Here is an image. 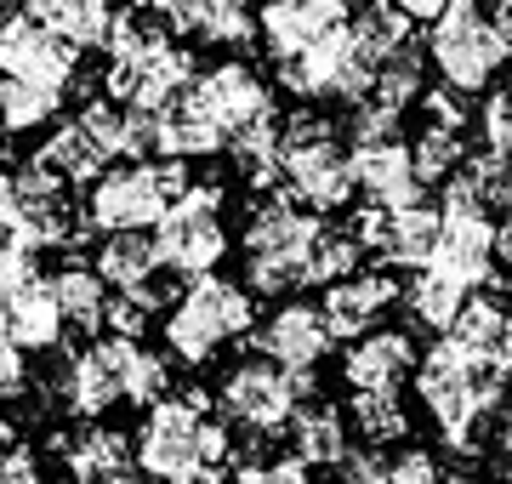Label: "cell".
<instances>
[{"label": "cell", "mask_w": 512, "mask_h": 484, "mask_svg": "<svg viewBox=\"0 0 512 484\" xmlns=\"http://www.w3.org/2000/svg\"><path fill=\"white\" fill-rule=\"evenodd\" d=\"M148 234H154L160 268L177 274V280L217 274L222 257L234 251V228H228V211H222V188H211V183H188L177 200L165 205V217Z\"/></svg>", "instance_id": "cell-11"}, {"label": "cell", "mask_w": 512, "mask_h": 484, "mask_svg": "<svg viewBox=\"0 0 512 484\" xmlns=\"http://www.w3.org/2000/svg\"><path fill=\"white\" fill-rule=\"evenodd\" d=\"M421 92H427V52H421L416 40L376 63V80H370V97H376V103H387V109L410 114Z\"/></svg>", "instance_id": "cell-36"}, {"label": "cell", "mask_w": 512, "mask_h": 484, "mask_svg": "<svg viewBox=\"0 0 512 484\" xmlns=\"http://www.w3.org/2000/svg\"><path fill=\"white\" fill-rule=\"evenodd\" d=\"M495 257H501V268H512V211L495 217Z\"/></svg>", "instance_id": "cell-44"}, {"label": "cell", "mask_w": 512, "mask_h": 484, "mask_svg": "<svg viewBox=\"0 0 512 484\" xmlns=\"http://www.w3.org/2000/svg\"><path fill=\"white\" fill-rule=\"evenodd\" d=\"M382 6L404 12L410 23H427V18H439V6H444V0H382Z\"/></svg>", "instance_id": "cell-43"}, {"label": "cell", "mask_w": 512, "mask_h": 484, "mask_svg": "<svg viewBox=\"0 0 512 484\" xmlns=\"http://www.w3.org/2000/svg\"><path fill=\"white\" fill-rule=\"evenodd\" d=\"M467 126H444V120H421L416 137H410V160H416L421 188H444L456 177V166L467 160Z\"/></svg>", "instance_id": "cell-34"}, {"label": "cell", "mask_w": 512, "mask_h": 484, "mask_svg": "<svg viewBox=\"0 0 512 484\" xmlns=\"http://www.w3.org/2000/svg\"><path fill=\"white\" fill-rule=\"evenodd\" d=\"M279 188L302 200L319 217H342L359 205L353 188V149L336 131V120L313 109H296L279 120Z\"/></svg>", "instance_id": "cell-8"}, {"label": "cell", "mask_w": 512, "mask_h": 484, "mask_svg": "<svg viewBox=\"0 0 512 484\" xmlns=\"http://www.w3.org/2000/svg\"><path fill=\"white\" fill-rule=\"evenodd\" d=\"M131 450L148 479H183V473H234L239 439L217 416L211 393L171 388L165 399L143 405V422L131 433Z\"/></svg>", "instance_id": "cell-3"}, {"label": "cell", "mask_w": 512, "mask_h": 484, "mask_svg": "<svg viewBox=\"0 0 512 484\" xmlns=\"http://www.w3.org/2000/svg\"><path fill=\"white\" fill-rule=\"evenodd\" d=\"M330 217L308 211L302 200H291L285 188L279 194H262L245 211V228H239V274L256 297H296V291H313V251H319V234H325Z\"/></svg>", "instance_id": "cell-4"}, {"label": "cell", "mask_w": 512, "mask_h": 484, "mask_svg": "<svg viewBox=\"0 0 512 484\" xmlns=\"http://www.w3.org/2000/svg\"><path fill=\"white\" fill-rule=\"evenodd\" d=\"M0 484H46V467H40V450L29 439L0 450Z\"/></svg>", "instance_id": "cell-41"}, {"label": "cell", "mask_w": 512, "mask_h": 484, "mask_svg": "<svg viewBox=\"0 0 512 484\" xmlns=\"http://www.w3.org/2000/svg\"><path fill=\"white\" fill-rule=\"evenodd\" d=\"M427 69L461 97H484L512 69V29L490 12V0H444L427 18Z\"/></svg>", "instance_id": "cell-7"}, {"label": "cell", "mask_w": 512, "mask_h": 484, "mask_svg": "<svg viewBox=\"0 0 512 484\" xmlns=\"http://www.w3.org/2000/svg\"><path fill=\"white\" fill-rule=\"evenodd\" d=\"M35 251H40V234L29 228L18 194H12V160H0V274L35 262Z\"/></svg>", "instance_id": "cell-37"}, {"label": "cell", "mask_w": 512, "mask_h": 484, "mask_svg": "<svg viewBox=\"0 0 512 484\" xmlns=\"http://www.w3.org/2000/svg\"><path fill=\"white\" fill-rule=\"evenodd\" d=\"M120 6H154V0H120Z\"/></svg>", "instance_id": "cell-47"}, {"label": "cell", "mask_w": 512, "mask_h": 484, "mask_svg": "<svg viewBox=\"0 0 512 484\" xmlns=\"http://www.w3.org/2000/svg\"><path fill=\"white\" fill-rule=\"evenodd\" d=\"M0 336L12 348H23L29 359L52 354L57 342L69 336L63 308H57V291H52V274H40L35 262L0 274Z\"/></svg>", "instance_id": "cell-16"}, {"label": "cell", "mask_w": 512, "mask_h": 484, "mask_svg": "<svg viewBox=\"0 0 512 484\" xmlns=\"http://www.w3.org/2000/svg\"><path fill=\"white\" fill-rule=\"evenodd\" d=\"M313 393V371H285V365H274V359H239L234 371L217 382V416L228 422L234 433H245V439H274V433L291 428L296 405Z\"/></svg>", "instance_id": "cell-10"}, {"label": "cell", "mask_w": 512, "mask_h": 484, "mask_svg": "<svg viewBox=\"0 0 512 484\" xmlns=\"http://www.w3.org/2000/svg\"><path fill=\"white\" fill-rule=\"evenodd\" d=\"M473 297L467 285L456 280V274H444L439 262H427V268H416L410 280H404V291H399V308H404V319L416 325V331H433L439 336L450 319H456V308Z\"/></svg>", "instance_id": "cell-32"}, {"label": "cell", "mask_w": 512, "mask_h": 484, "mask_svg": "<svg viewBox=\"0 0 512 484\" xmlns=\"http://www.w3.org/2000/svg\"><path fill=\"white\" fill-rule=\"evenodd\" d=\"M439 336L450 342V348H461V354H473V359H507L512 308H501V302H495V291H473Z\"/></svg>", "instance_id": "cell-30"}, {"label": "cell", "mask_w": 512, "mask_h": 484, "mask_svg": "<svg viewBox=\"0 0 512 484\" xmlns=\"http://www.w3.org/2000/svg\"><path fill=\"white\" fill-rule=\"evenodd\" d=\"M353 149V188H359V205H404L421 200L427 188L416 177V160H410V137L393 131V137H365V143H348Z\"/></svg>", "instance_id": "cell-22"}, {"label": "cell", "mask_w": 512, "mask_h": 484, "mask_svg": "<svg viewBox=\"0 0 512 484\" xmlns=\"http://www.w3.org/2000/svg\"><path fill=\"white\" fill-rule=\"evenodd\" d=\"M12 194H18L29 228L40 234V245H69L86 234L80 211H74V188L35 160H12Z\"/></svg>", "instance_id": "cell-23"}, {"label": "cell", "mask_w": 512, "mask_h": 484, "mask_svg": "<svg viewBox=\"0 0 512 484\" xmlns=\"http://www.w3.org/2000/svg\"><path fill=\"white\" fill-rule=\"evenodd\" d=\"M473 126H478V143H484V149L501 154V160H512V80H507V86L495 80L490 92H484Z\"/></svg>", "instance_id": "cell-39"}, {"label": "cell", "mask_w": 512, "mask_h": 484, "mask_svg": "<svg viewBox=\"0 0 512 484\" xmlns=\"http://www.w3.org/2000/svg\"><path fill=\"white\" fill-rule=\"evenodd\" d=\"M399 274L393 268H353V274H342V280H330V285H319V314H325V325H330V336L336 342H353V336H365V331H376V325H387V314L399 308Z\"/></svg>", "instance_id": "cell-17"}, {"label": "cell", "mask_w": 512, "mask_h": 484, "mask_svg": "<svg viewBox=\"0 0 512 484\" xmlns=\"http://www.w3.org/2000/svg\"><path fill=\"white\" fill-rule=\"evenodd\" d=\"M376 484H456V479H450L444 456H433L427 445H410V439H404L399 450H387V467H382Z\"/></svg>", "instance_id": "cell-38"}, {"label": "cell", "mask_w": 512, "mask_h": 484, "mask_svg": "<svg viewBox=\"0 0 512 484\" xmlns=\"http://www.w3.org/2000/svg\"><path fill=\"white\" fill-rule=\"evenodd\" d=\"M23 388H29V354L12 348V342L0 336V405H6V399H18Z\"/></svg>", "instance_id": "cell-42"}, {"label": "cell", "mask_w": 512, "mask_h": 484, "mask_svg": "<svg viewBox=\"0 0 512 484\" xmlns=\"http://www.w3.org/2000/svg\"><path fill=\"white\" fill-rule=\"evenodd\" d=\"M63 109H69V97H63V92H46V86H23V80H0V131H6V137H29V131H46Z\"/></svg>", "instance_id": "cell-35"}, {"label": "cell", "mask_w": 512, "mask_h": 484, "mask_svg": "<svg viewBox=\"0 0 512 484\" xmlns=\"http://www.w3.org/2000/svg\"><path fill=\"white\" fill-rule=\"evenodd\" d=\"M444 274H456L467 291H495L501 285V257H495V217L467 211V205H444V234L433 251Z\"/></svg>", "instance_id": "cell-19"}, {"label": "cell", "mask_w": 512, "mask_h": 484, "mask_svg": "<svg viewBox=\"0 0 512 484\" xmlns=\"http://www.w3.org/2000/svg\"><path fill=\"white\" fill-rule=\"evenodd\" d=\"M52 291H57V308H63V325L69 336H97L103 331V319H109V285L97 274L92 262H63L52 268Z\"/></svg>", "instance_id": "cell-31"}, {"label": "cell", "mask_w": 512, "mask_h": 484, "mask_svg": "<svg viewBox=\"0 0 512 484\" xmlns=\"http://www.w3.org/2000/svg\"><path fill=\"white\" fill-rule=\"evenodd\" d=\"M234 484H319V479H313V467L291 450V456H239Z\"/></svg>", "instance_id": "cell-40"}, {"label": "cell", "mask_w": 512, "mask_h": 484, "mask_svg": "<svg viewBox=\"0 0 512 484\" xmlns=\"http://www.w3.org/2000/svg\"><path fill=\"white\" fill-rule=\"evenodd\" d=\"M63 479L69 484H148V473L137 462V450H131V433L92 422L74 445H63Z\"/></svg>", "instance_id": "cell-26"}, {"label": "cell", "mask_w": 512, "mask_h": 484, "mask_svg": "<svg viewBox=\"0 0 512 484\" xmlns=\"http://www.w3.org/2000/svg\"><path fill=\"white\" fill-rule=\"evenodd\" d=\"M285 439H291V450L313 467V473H319V467L336 473V467L353 456V445H359V433H353V422H348V405H336V399H313V393L296 405Z\"/></svg>", "instance_id": "cell-25"}, {"label": "cell", "mask_w": 512, "mask_h": 484, "mask_svg": "<svg viewBox=\"0 0 512 484\" xmlns=\"http://www.w3.org/2000/svg\"><path fill=\"white\" fill-rule=\"evenodd\" d=\"M188 183H194L188 160H165V154H148V160H114V166L86 188L80 223H86V234H109V228H154L165 217V205L177 200Z\"/></svg>", "instance_id": "cell-9"}, {"label": "cell", "mask_w": 512, "mask_h": 484, "mask_svg": "<svg viewBox=\"0 0 512 484\" xmlns=\"http://www.w3.org/2000/svg\"><path fill=\"white\" fill-rule=\"evenodd\" d=\"M103 97L126 109H160L194 80V52L183 35H171L160 18H148V6H131L114 18V35L103 46Z\"/></svg>", "instance_id": "cell-5"}, {"label": "cell", "mask_w": 512, "mask_h": 484, "mask_svg": "<svg viewBox=\"0 0 512 484\" xmlns=\"http://www.w3.org/2000/svg\"><path fill=\"white\" fill-rule=\"evenodd\" d=\"M228 473H183V479H148V484H222Z\"/></svg>", "instance_id": "cell-45"}, {"label": "cell", "mask_w": 512, "mask_h": 484, "mask_svg": "<svg viewBox=\"0 0 512 484\" xmlns=\"http://www.w3.org/2000/svg\"><path fill=\"white\" fill-rule=\"evenodd\" d=\"M194 103L205 109V120L222 131V143H234L239 131L262 126V120H279V97L274 80L262 75L245 57H222L211 69H194V80L183 86Z\"/></svg>", "instance_id": "cell-14"}, {"label": "cell", "mask_w": 512, "mask_h": 484, "mask_svg": "<svg viewBox=\"0 0 512 484\" xmlns=\"http://www.w3.org/2000/svg\"><path fill=\"white\" fill-rule=\"evenodd\" d=\"M507 388H512V365L507 359H473L450 348L444 336H433V348H421L410 393L416 410L439 428V439L450 450L478 456L484 445H501L507 433Z\"/></svg>", "instance_id": "cell-1"}, {"label": "cell", "mask_w": 512, "mask_h": 484, "mask_svg": "<svg viewBox=\"0 0 512 484\" xmlns=\"http://www.w3.org/2000/svg\"><path fill=\"white\" fill-rule=\"evenodd\" d=\"M256 331V291L228 274H200L188 280L160 319L165 359L183 371H205L211 359L228 354V342H245Z\"/></svg>", "instance_id": "cell-6"}, {"label": "cell", "mask_w": 512, "mask_h": 484, "mask_svg": "<svg viewBox=\"0 0 512 484\" xmlns=\"http://www.w3.org/2000/svg\"><path fill=\"white\" fill-rule=\"evenodd\" d=\"M171 393V359L154 354L143 336L97 331L69 354L63 382H57V405L74 422H103L114 410H143Z\"/></svg>", "instance_id": "cell-2"}, {"label": "cell", "mask_w": 512, "mask_h": 484, "mask_svg": "<svg viewBox=\"0 0 512 484\" xmlns=\"http://www.w3.org/2000/svg\"><path fill=\"white\" fill-rule=\"evenodd\" d=\"M416 359H421L416 331H404V325H376V331L353 336L348 348H342V388L348 393H359V388H410Z\"/></svg>", "instance_id": "cell-21"}, {"label": "cell", "mask_w": 512, "mask_h": 484, "mask_svg": "<svg viewBox=\"0 0 512 484\" xmlns=\"http://www.w3.org/2000/svg\"><path fill=\"white\" fill-rule=\"evenodd\" d=\"M92 268L103 274L109 291H160V251H154V234L148 228H109L92 240Z\"/></svg>", "instance_id": "cell-27"}, {"label": "cell", "mask_w": 512, "mask_h": 484, "mask_svg": "<svg viewBox=\"0 0 512 484\" xmlns=\"http://www.w3.org/2000/svg\"><path fill=\"white\" fill-rule=\"evenodd\" d=\"M0 80H23V86H46V92L74 97L80 52L69 40H57L46 23H35L29 12H6L0 18Z\"/></svg>", "instance_id": "cell-15"}, {"label": "cell", "mask_w": 512, "mask_h": 484, "mask_svg": "<svg viewBox=\"0 0 512 484\" xmlns=\"http://www.w3.org/2000/svg\"><path fill=\"white\" fill-rule=\"evenodd\" d=\"M23 12L46 23L57 40H69L74 52H103L114 35V0H23Z\"/></svg>", "instance_id": "cell-29"}, {"label": "cell", "mask_w": 512, "mask_h": 484, "mask_svg": "<svg viewBox=\"0 0 512 484\" xmlns=\"http://www.w3.org/2000/svg\"><path fill=\"white\" fill-rule=\"evenodd\" d=\"M251 336H256V354L285 365V371H319L325 354L336 348V336H330L319 302H302V291L285 297L268 319H256Z\"/></svg>", "instance_id": "cell-18"}, {"label": "cell", "mask_w": 512, "mask_h": 484, "mask_svg": "<svg viewBox=\"0 0 512 484\" xmlns=\"http://www.w3.org/2000/svg\"><path fill=\"white\" fill-rule=\"evenodd\" d=\"M0 6H12V0H0Z\"/></svg>", "instance_id": "cell-48"}, {"label": "cell", "mask_w": 512, "mask_h": 484, "mask_svg": "<svg viewBox=\"0 0 512 484\" xmlns=\"http://www.w3.org/2000/svg\"><path fill=\"white\" fill-rule=\"evenodd\" d=\"M501 450H507V484H512V410H507V433H501Z\"/></svg>", "instance_id": "cell-46"}, {"label": "cell", "mask_w": 512, "mask_h": 484, "mask_svg": "<svg viewBox=\"0 0 512 484\" xmlns=\"http://www.w3.org/2000/svg\"><path fill=\"white\" fill-rule=\"evenodd\" d=\"M353 228L365 240V257L393 268V274H416L433 262L444 234V200H404V205H359L353 211Z\"/></svg>", "instance_id": "cell-13"}, {"label": "cell", "mask_w": 512, "mask_h": 484, "mask_svg": "<svg viewBox=\"0 0 512 484\" xmlns=\"http://www.w3.org/2000/svg\"><path fill=\"white\" fill-rule=\"evenodd\" d=\"M348 422L359 433V445H404L410 439V405L404 388H359L348 393Z\"/></svg>", "instance_id": "cell-33"}, {"label": "cell", "mask_w": 512, "mask_h": 484, "mask_svg": "<svg viewBox=\"0 0 512 484\" xmlns=\"http://www.w3.org/2000/svg\"><path fill=\"white\" fill-rule=\"evenodd\" d=\"M353 18V0H256V40L268 63L302 52Z\"/></svg>", "instance_id": "cell-20"}, {"label": "cell", "mask_w": 512, "mask_h": 484, "mask_svg": "<svg viewBox=\"0 0 512 484\" xmlns=\"http://www.w3.org/2000/svg\"><path fill=\"white\" fill-rule=\"evenodd\" d=\"M444 205H467V211H484V217H507L512 211V160L490 154L484 143L467 149L456 177L444 183Z\"/></svg>", "instance_id": "cell-28"}, {"label": "cell", "mask_w": 512, "mask_h": 484, "mask_svg": "<svg viewBox=\"0 0 512 484\" xmlns=\"http://www.w3.org/2000/svg\"><path fill=\"white\" fill-rule=\"evenodd\" d=\"M370 80H376V63L353 40V18L342 29H330L325 40L274 63V86L291 92L296 103H348L353 109L359 97H370Z\"/></svg>", "instance_id": "cell-12"}, {"label": "cell", "mask_w": 512, "mask_h": 484, "mask_svg": "<svg viewBox=\"0 0 512 484\" xmlns=\"http://www.w3.org/2000/svg\"><path fill=\"white\" fill-rule=\"evenodd\" d=\"M154 18L183 40L200 46H251L256 40V6L251 0H154Z\"/></svg>", "instance_id": "cell-24"}]
</instances>
